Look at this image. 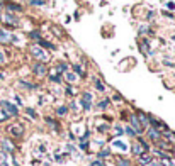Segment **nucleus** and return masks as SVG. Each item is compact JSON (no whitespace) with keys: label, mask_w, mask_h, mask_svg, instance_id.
Masks as SVG:
<instances>
[{"label":"nucleus","mask_w":175,"mask_h":166,"mask_svg":"<svg viewBox=\"0 0 175 166\" xmlns=\"http://www.w3.org/2000/svg\"><path fill=\"white\" fill-rule=\"evenodd\" d=\"M32 54H34V56L36 58H39V59H41V61H46V59H48V54H46V53L42 51L41 47H37V46H32Z\"/></svg>","instance_id":"obj_1"},{"label":"nucleus","mask_w":175,"mask_h":166,"mask_svg":"<svg viewBox=\"0 0 175 166\" xmlns=\"http://www.w3.org/2000/svg\"><path fill=\"white\" fill-rule=\"evenodd\" d=\"M2 107L9 112V115H17V107L12 105L10 102H5V100H4V102H2Z\"/></svg>","instance_id":"obj_2"},{"label":"nucleus","mask_w":175,"mask_h":166,"mask_svg":"<svg viewBox=\"0 0 175 166\" xmlns=\"http://www.w3.org/2000/svg\"><path fill=\"white\" fill-rule=\"evenodd\" d=\"M82 105H83L85 110H90L92 107V95L90 93H83V100H82Z\"/></svg>","instance_id":"obj_3"},{"label":"nucleus","mask_w":175,"mask_h":166,"mask_svg":"<svg viewBox=\"0 0 175 166\" xmlns=\"http://www.w3.org/2000/svg\"><path fill=\"white\" fill-rule=\"evenodd\" d=\"M5 7H7V9H9L10 12H21V10H22V7L19 5V4H14V2H7Z\"/></svg>","instance_id":"obj_4"},{"label":"nucleus","mask_w":175,"mask_h":166,"mask_svg":"<svg viewBox=\"0 0 175 166\" xmlns=\"http://www.w3.org/2000/svg\"><path fill=\"white\" fill-rule=\"evenodd\" d=\"M131 122H133V125H134V130H136V132H141V130H143V127L139 125V122H138V117H136V115H131Z\"/></svg>","instance_id":"obj_5"},{"label":"nucleus","mask_w":175,"mask_h":166,"mask_svg":"<svg viewBox=\"0 0 175 166\" xmlns=\"http://www.w3.org/2000/svg\"><path fill=\"white\" fill-rule=\"evenodd\" d=\"M34 71L37 73V75H44V73H46V66H44V64H42V63H37L36 66H34Z\"/></svg>","instance_id":"obj_6"},{"label":"nucleus","mask_w":175,"mask_h":166,"mask_svg":"<svg viewBox=\"0 0 175 166\" xmlns=\"http://www.w3.org/2000/svg\"><path fill=\"white\" fill-rule=\"evenodd\" d=\"M10 134L22 136V127H21V125H12V127H10Z\"/></svg>","instance_id":"obj_7"},{"label":"nucleus","mask_w":175,"mask_h":166,"mask_svg":"<svg viewBox=\"0 0 175 166\" xmlns=\"http://www.w3.org/2000/svg\"><path fill=\"white\" fill-rule=\"evenodd\" d=\"M0 41L2 42H7V41H10V34L5 31H0Z\"/></svg>","instance_id":"obj_8"},{"label":"nucleus","mask_w":175,"mask_h":166,"mask_svg":"<svg viewBox=\"0 0 175 166\" xmlns=\"http://www.w3.org/2000/svg\"><path fill=\"white\" fill-rule=\"evenodd\" d=\"M5 22H12V24H17V17L12 16V14H7L5 16Z\"/></svg>","instance_id":"obj_9"},{"label":"nucleus","mask_w":175,"mask_h":166,"mask_svg":"<svg viewBox=\"0 0 175 166\" xmlns=\"http://www.w3.org/2000/svg\"><path fill=\"white\" fill-rule=\"evenodd\" d=\"M150 137L155 141H158L160 139V134H158V130H155V129H150Z\"/></svg>","instance_id":"obj_10"},{"label":"nucleus","mask_w":175,"mask_h":166,"mask_svg":"<svg viewBox=\"0 0 175 166\" xmlns=\"http://www.w3.org/2000/svg\"><path fill=\"white\" fill-rule=\"evenodd\" d=\"M2 146H4V149H5V151H12V149H14L12 144H10V142H7V141H2Z\"/></svg>","instance_id":"obj_11"},{"label":"nucleus","mask_w":175,"mask_h":166,"mask_svg":"<svg viewBox=\"0 0 175 166\" xmlns=\"http://www.w3.org/2000/svg\"><path fill=\"white\" fill-rule=\"evenodd\" d=\"M31 5H44V0H31Z\"/></svg>","instance_id":"obj_12"},{"label":"nucleus","mask_w":175,"mask_h":166,"mask_svg":"<svg viewBox=\"0 0 175 166\" xmlns=\"http://www.w3.org/2000/svg\"><path fill=\"white\" fill-rule=\"evenodd\" d=\"M139 120H141V122H143L144 125L148 124V117H146V115H144V114H139Z\"/></svg>","instance_id":"obj_13"},{"label":"nucleus","mask_w":175,"mask_h":166,"mask_svg":"<svg viewBox=\"0 0 175 166\" xmlns=\"http://www.w3.org/2000/svg\"><path fill=\"white\" fill-rule=\"evenodd\" d=\"M114 146H116V147H119V149H122V151H126V144H122V142H114Z\"/></svg>","instance_id":"obj_14"},{"label":"nucleus","mask_w":175,"mask_h":166,"mask_svg":"<svg viewBox=\"0 0 175 166\" xmlns=\"http://www.w3.org/2000/svg\"><path fill=\"white\" fill-rule=\"evenodd\" d=\"M95 87H97L99 90H101V92H104V88H106V87H104V85H102V83L99 82V80H95Z\"/></svg>","instance_id":"obj_15"},{"label":"nucleus","mask_w":175,"mask_h":166,"mask_svg":"<svg viewBox=\"0 0 175 166\" xmlns=\"http://www.w3.org/2000/svg\"><path fill=\"white\" fill-rule=\"evenodd\" d=\"M31 37H32V39H37V41H39V39H41V34H39V32H31Z\"/></svg>","instance_id":"obj_16"},{"label":"nucleus","mask_w":175,"mask_h":166,"mask_svg":"<svg viewBox=\"0 0 175 166\" xmlns=\"http://www.w3.org/2000/svg\"><path fill=\"white\" fill-rule=\"evenodd\" d=\"M66 78H68V82H75V80H77V76H75V75H71V73H68V75H66Z\"/></svg>","instance_id":"obj_17"},{"label":"nucleus","mask_w":175,"mask_h":166,"mask_svg":"<svg viewBox=\"0 0 175 166\" xmlns=\"http://www.w3.org/2000/svg\"><path fill=\"white\" fill-rule=\"evenodd\" d=\"M58 114L60 115H65V114H66V107H60V109H58Z\"/></svg>","instance_id":"obj_18"},{"label":"nucleus","mask_w":175,"mask_h":166,"mask_svg":"<svg viewBox=\"0 0 175 166\" xmlns=\"http://www.w3.org/2000/svg\"><path fill=\"white\" fill-rule=\"evenodd\" d=\"M107 104H109L107 100H104V102H101V104H99V109H106V107H107Z\"/></svg>","instance_id":"obj_19"},{"label":"nucleus","mask_w":175,"mask_h":166,"mask_svg":"<svg viewBox=\"0 0 175 166\" xmlns=\"http://www.w3.org/2000/svg\"><path fill=\"white\" fill-rule=\"evenodd\" d=\"M126 132H127V134H131V136H134V134H136V130H134V129H131V127H127V129H126Z\"/></svg>","instance_id":"obj_20"},{"label":"nucleus","mask_w":175,"mask_h":166,"mask_svg":"<svg viewBox=\"0 0 175 166\" xmlns=\"http://www.w3.org/2000/svg\"><path fill=\"white\" fill-rule=\"evenodd\" d=\"M2 63H5V54L0 51V64H2Z\"/></svg>","instance_id":"obj_21"},{"label":"nucleus","mask_w":175,"mask_h":166,"mask_svg":"<svg viewBox=\"0 0 175 166\" xmlns=\"http://www.w3.org/2000/svg\"><path fill=\"white\" fill-rule=\"evenodd\" d=\"M117 163H119L121 166H129V163H127V161H124V159H119Z\"/></svg>","instance_id":"obj_22"},{"label":"nucleus","mask_w":175,"mask_h":166,"mask_svg":"<svg viewBox=\"0 0 175 166\" xmlns=\"http://www.w3.org/2000/svg\"><path fill=\"white\" fill-rule=\"evenodd\" d=\"M141 163H150V158L148 156H141Z\"/></svg>","instance_id":"obj_23"},{"label":"nucleus","mask_w":175,"mask_h":166,"mask_svg":"<svg viewBox=\"0 0 175 166\" xmlns=\"http://www.w3.org/2000/svg\"><path fill=\"white\" fill-rule=\"evenodd\" d=\"M167 7H168V9H172V10H174V9H175V4H174V2H168V4H167Z\"/></svg>","instance_id":"obj_24"},{"label":"nucleus","mask_w":175,"mask_h":166,"mask_svg":"<svg viewBox=\"0 0 175 166\" xmlns=\"http://www.w3.org/2000/svg\"><path fill=\"white\" fill-rule=\"evenodd\" d=\"M27 114L31 115V117H36V114H34V110L32 109H27Z\"/></svg>","instance_id":"obj_25"},{"label":"nucleus","mask_w":175,"mask_h":166,"mask_svg":"<svg viewBox=\"0 0 175 166\" xmlns=\"http://www.w3.org/2000/svg\"><path fill=\"white\" fill-rule=\"evenodd\" d=\"M65 70H66V64H65V63H61V64H60V71H65Z\"/></svg>","instance_id":"obj_26"},{"label":"nucleus","mask_w":175,"mask_h":166,"mask_svg":"<svg viewBox=\"0 0 175 166\" xmlns=\"http://www.w3.org/2000/svg\"><path fill=\"white\" fill-rule=\"evenodd\" d=\"M134 153H136V154H139V153H141V147H139V146H134Z\"/></svg>","instance_id":"obj_27"},{"label":"nucleus","mask_w":175,"mask_h":166,"mask_svg":"<svg viewBox=\"0 0 175 166\" xmlns=\"http://www.w3.org/2000/svg\"><path fill=\"white\" fill-rule=\"evenodd\" d=\"M92 166H102V165L99 163V161H94V163H92Z\"/></svg>","instance_id":"obj_28"},{"label":"nucleus","mask_w":175,"mask_h":166,"mask_svg":"<svg viewBox=\"0 0 175 166\" xmlns=\"http://www.w3.org/2000/svg\"><path fill=\"white\" fill-rule=\"evenodd\" d=\"M0 9H2V2H0Z\"/></svg>","instance_id":"obj_29"},{"label":"nucleus","mask_w":175,"mask_h":166,"mask_svg":"<svg viewBox=\"0 0 175 166\" xmlns=\"http://www.w3.org/2000/svg\"><path fill=\"white\" fill-rule=\"evenodd\" d=\"M150 166H156V165H150Z\"/></svg>","instance_id":"obj_30"},{"label":"nucleus","mask_w":175,"mask_h":166,"mask_svg":"<svg viewBox=\"0 0 175 166\" xmlns=\"http://www.w3.org/2000/svg\"><path fill=\"white\" fill-rule=\"evenodd\" d=\"M0 19H2V16H0Z\"/></svg>","instance_id":"obj_31"}]
</instances>
